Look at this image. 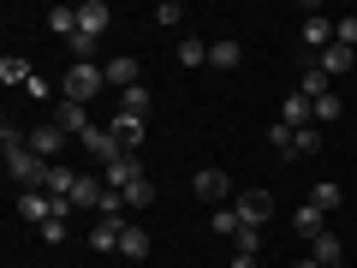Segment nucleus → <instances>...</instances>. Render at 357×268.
Masks as SVG:
<instances>
[{
    "mask_svg": "<svg viewBox=\"0 0 357 268\" xmlns=\"http://www.w3.org/2000/svg\"><path fill=\"white\" fill-rule=\"evenodd\" d=\"M0 143H6V179H13L18 191H42V179H48L54 161H42L36 149H30V131H18L13 119L0 126Z\"/></svg>",
    "mask_w": 357,
    "mask_h": 268,
    "instance_id": "obj_1",
    "label": "nucleus"
},
{
    "mask_svg": "<svg viewBox=\"0 0 357 268\" xmlns=\"http://www.w3.org/2000/svg\"><path fill=\"white\" fill-rule=\"evenodd\" d=\"M102 89H107L102 60H96V66H66V77H60V102H84V107H89V96H102Z\"/></svg>",
    "mask_w": 357,
    "mask_h": 268,
    "instance_id": "obj_2",
    "label": "nucleus"
},
{
    "mask_svg": "<svg viewBox=\"0 0 357 268\" xmlns=\"http://www.w3.org/2000/svg\"><path fill=\"white\" fill-rule=\"evenodd\" d=\"M77 179H84V173H72L66 161H54V167H48V179H42V191H48L60 209H72V191H77Z\"/></svg>",
    "mask_w": 357,
    "mask_h": 268,
    "instance_id": "obj_3",
    "label": "nucleus"
},
{
    "mask_svg": "<svg viewBox=\"0 0 357 268\" xmlns=\"http://www.w3.org/2000/svg\"><path fill=\"white\" fill-rule=\"evenodd\" d=\"M18 215H24L30 227H42V221H54V215H66V209L54 203L48 191H18Z\"/></svg>",
    "mask_w": 357,
    "mask_h": 268,
    "instance_id": "obj_4",
    "label": "nucleus"
},
{
    "mask_svg": "<svg viewBox=\"0 0 357 268\" xmlns=\"http://www.w3.org/2000/svg\"><path fill=\"white\" fill-rule=\"evenodd\" d=\"M107 24H114V6H107V0H84V6H77V30H84V36L102 42Z\"/></svg>",
    "mask_w": 357,
    "mask_h": 268,
    "instance_id": "obj_5",
    "label": "nucleus"
},
{
    "mask_svg": "<svg viewBox=\"0 0 357 268\" xmlns=\"http://www.w3.org/2000/svg\"><path fill=\"white\" fill-rule=\"evenodd\" d=\"M102 167H107V191H131V185L143 179V161H137V155H114V161H102Z\"/></svg>",
    "mask_w": 357,
    "mask_h": 268,
    "instance_id": "obj_6",
    "label": "nucleus"
},
{
    "mask_svg": "<svg viewBox=\"0 0 357 268\" xmlns=\"http://www.w3.org/2000/svg\"><path fill=\"white\" fill-rule=\"evenodd\" d=\"M30 149H36L42 161H54V155L66 149V131H60V119H42V126H30Z\"/></svg>",
    "mask_w": 357,
    "mask_h": 268,
    "instance_id": "obj_7",
    "label": "nucleus"
},
{
    "mask_svg": "<svg viewBox=\"0 0 357 268\" xmlns=\"http://www.w3.org/2000/svg\"><path fill=\"white\" fill-rule=\"evenodd\" d=\"M232 209H238L244 227H262V221L274 215V197H268V191H244V197H232Z\"/></svg>",
    "mask_w": 357,
    "mask_h": 268,
    "instance_id": "obj_8",
    "label": "nucleus"
},
{
    "mask_svg": "<svg viewBox=\"0 0 357 268\" xmlns=\"http://www.w3.org/2000/svg\"><path fill=\"white\" fill-rule=\"evenodd\" d=\"M102 72H107V84H114V89H137L143 84V60H131V54H114Z\"/></svg>",
    "mask_w": 357,
    "mask_h": 268,
    "instance_id": "obj_9",
    "label": "nucleus"
},
{
    "mask_svg": "<svg viewBox=\"0 0 357 268\" xmlns=\"http://www.w3.org/2000/svg\"><path fill=\"white\" fill-rule=\"evenodd\" d=\"M280 126H292V131H304V126H316V102H310V96H286L280 102Z\"/></svg>",
    "mask_w": 357,
    "mask_h": 268,
    "instance_id": "obj_10",
    "label": "nucleus"
},
{
    "mask_svg": "<svg viewBox=\"0 0 357 268\" xmlns=\"http://www.w3.org/2000/svg\"><path fill=\"white\" fill-rule=\"evenodd\" d=\"M191 191L203 197V203H227V191H232V185H227V173H220V167H203V173L191 179Z\"/></svg>",
    "mask_w": 357,
    "mask_h": 268,
    "instance_id": "obj_11",
    "label": "nucleus"
},
{
    "mask_svg": "<svg viewBox=\"0 0 357 268\" xmlns=\"http://www.w3.org/2000/svg\"><path fill=\"white\" fill-rule=\"evenodd\" d=\"M316 66H321V72H328V77H345V72H351V66H357V54L345 48V42H328V48L316 54Z\"/></svg>",
    "mask_w": 357,
    "mask_h": 268,
    "instance_id": "obj_12",
    "label": "nucleus"
},
{
    "mask_svg": "<svg viewBox=\"0 0 357 268\" xmlns=\"http://www.w3.org/2000/svg\"><path fill=\"white\" fill-rule=\"evenodd\" d=\"M292 232H298V239H304V244H316L321 232H328V215H321L316 203H304V209H298V215H292Z\"/></svg>",
    "mask_w": 357,
    "mask_h": 268,
    "instance_id": "obj_13",
    "label": "nucleus"
},
{
    "mask_svg": "<svg viewBox=\"0 0 357 268\" xmlns=\"http://www.w3.org/2000/svg\"><path fill=\"white\" fill-rule=\"evenodd\" d=\"M107 131H114V143H119V149H131V155H137V143H143V119L114 114V119H107Z\"/></svg>",
    "mask_w": 357,
    "mask_h": 268,
    "instance_id": "obj_14",
    "label": "nucleus"
},
{
    "mask_svg": "<svg viewBox=\"0 0 357 268\" xmlns=\"http://www.w3.org/2000/svg\"><path fill=\"white\" fill-rule=\"evenodd\" d=\"M310 256H316L321 268H345V239H340V232H321V239L310 244Z\"/></svg>",
    "mask_w": 357,
    "mask_h": 268,
    "instance_id": "obj_15",
    "label": "nucleus"
},
{
    "mask_svg": "<svg viewBox=\"0 0 357 268\" xmlns=\"http://www.w3.org/2000/svg\"><path fill=\"white\" fill-rule=\"evenodd\" d=\"M298 96H310V102H321V96H333V77L321 72V66H304V72H298Z\"/></svg>",
    "mask_w": 357,
    "mask_h": 268,
    "instance_id": "obj_16",
    "label": "nucleus"
},
{
    "mask_svg": "<svg viewBox=\"0 0 357 268\" xmlns=\"http://www.w3.org/2000/svg\"><path fill=\"white\" fill-rule=\"evenodd\" d=\"M244 60V48L232 36H220V42H208V72H232V66Z\"/></svg>",
    "mask_w": 357,
    "mask_h": 268,
    "instance_id": "obj_17",
    "label": "nucleus"
},
{
    "mask_svg": "<svg viewBox=\"0 0 357 268\" xmlns=\"http://www.w3.org/2000/svg\"><path fill=\"white\" fill-rule=\"evenodd\" d=\"M126 227H131V221H96V232H89V244L114 256V251H119V239H126Z\"/></svg>",
    "mask_w": 357,
    "mask_h": 268,
    "instance_id": "obj_18",
    "label": "nucleus"
},
{
    "mask_svg": "<svg viewBox=\"0 0 357 268\" xmlns=\"http://www.w3.org/2000/svg\"><path fill=\"white\" fill-rule=\"evenodd\" d=\"M60 131L66 137H84L89 131V107L84 102H60Z\"/></svg>",
    "mask_w": 357,
    "mask_h": 268,
    "instance_id": "obj_19",
    "label": "nucleus"
},
{
    "mask_svg": "<svg viewBox=\"0 0 357 268\" xmlns=\"http://www.w3.org/2000/svg\"><path fill=\"white\" fill-rule=\"evenodd\" d=\"M102 197H107V185H102V179H77V191H72V209H102Z\"/></svg>",
    "mask_w": 357,
    "mask_h": 268,
    "instance_id": "obj_20",
    "label": "nucleus"
},
{
    "mask_svg": "<svg viewBox=\"0 0 357 268\" xmlns=\"http://www.w3.org/2000/svg\"><path fill=\"white\" fill-rule=\"evenodd\" d=\"M48 36H60V42L77 36V6H54L48 13Z\"/></svg>",
    "mask_w": 357,
    "mask_h": 268,
    "instance_id": "obj_21",
    "label": "nucleus"
},
{
    "mask_svg": "<svg viewBox=\"0 0 357 268\" xmlns=\"http://www.w3.org/2000/svg\"><path fill=\"white\" fill-rule=\"evenodd\" d=\"M304 42H310V48H328V42H333V24L316 13V6H310V18H304Z\"/></svg>",
    "mask_w": 357,
    "mask_h": 268,
    "instance_id": "obj_22",
    "label": "nucleus"
},
{
    "mask_svg": "<svg viewBox=\"0 0 357 268\" xmlns=\"http://www.w3.org/2000/svg\"><path fill=\"white\" fill-rule=\"evenodd\" d=\"M119 114H131V119H143V114H149V84L119 89Z\"/></svg>",
    "mask_w": 357,
    "mask_h": 268,
    "instance_id": "obj_23",
    "label": "nucleus"
},
{
    "mask_svg": "<svg viewBox=\"0 0 357 268\" xmlns=\"http://www.w3.org/2000/svg\"><path fill=\"white\" fill-rule=\"evenodd\" d=\"M292 143H298V131H292V126H280V119L268 126V149L280 155V161H292Z\"/></svg>",
    "mask_w": 357,
    "mask_h": 268,
    "instance_id": "obj_24",
    "label": "nucleus"
},
{
    "mask_svg": "<svg viewBox=\"0 0 357 268\" xmlns=\"http://www.w3.org/2000/svg\"><path fill=\"white\" fill-rule=\"evenodd\" d=\"M310 203H316V209H321V215H333V209H340V203H345V191H340V185H333V179H321L316 191H310Z\"/></svg>",
    "mask_w": 357,
    "mask_h": 268,
    "instance_id": "obj_25",
    "label": "nucleus"
},
{
    "mask_svg": "<svg viewBox=\"0 0 357 268\" xmlns=\"http://www.w3.org/2000/svg\"><path fill=\"white\" fill-rule=\"evenodd\" d=\"M208 227H215L220 239H238V232H244V221H238V209H215V215H208Z\"/></svg>",
    "mask_w": 357,
    "mask_h": 268,
    "instance_id": "obj_26",
    "label": "nucleus"
},
{
    "mask_svg": "<svg viewBox=\"0 0 357 268\" xmlns=\"http://www.w3.org/2000/svg\"><path fill=\"white\" fill-rule=\"evenodd\" d=\"M119 256H149V232H143V227H126V239H119Z\"/></svg>",
    "mask_w": 357,
    "mask_h": 268,
    "instance_id": "obj_27",
    "label": "nucleus"
},
{
    "mask_svg": "<svg viewBox=\"0 0 357 268\" xmlns=\"http://www.w3.org/2000/svg\"><path fill=\"white\" fill-rule=\"evenodd\" d=\"M298 155H321V126H304L298 131V143H292V161Z\"/></svg>",
    "mask_w": 357,
    "mask_h": 268,
    "instance_id": "obj_28",
    "label": "nucleus"
},
{
    "mask_svg": "<svg viewBox=\"0 0 357 268\" xmlns=\"http://www.w3.org/2000/svg\"><path fill=\"white\" fill-rule=\"evenodd\" d=\"M30 77H36V72H30L24 60H13V54L0 60V84H30Z\"/></svg>",
    "mask_w": 357,
    "mask_h": 268,
    "instance_id": "obj_29",
    "label": "nucleus"
},
{
    "mask_svg": "<svg viewBox=\"0 0 357 268\" xmlns=\"http://www.w3.org/2000/svg\"><path fill=\"white\" fill-rule=\"evenodd\" d=\"M178 66H208V48L197 36H185V42H178Z\"/></svg>",
    "mask_w": 357,
    "mask_h": 268,
    "instance_id": "obj_30",
    "label": "nucleus"
},
{
    "mask_svg": "<svg viewBox=\"0 0 357 268\" xmlns=\"http://www.w3.org/2000/svg\"><path fill=\"white\" fill-rule=\"evenodd\" d=\"M119 197H126V209H149V203H155V185H149V179H137V185L119 191Z\"/></svg>",
    "mask_w": 357,
    "mask_h": 268,
    "instance_id": "obj_31",
    "label": "nucleus"
},
{
    "mask_svg": "<svg viewBox=\"0 0 357 268\" xmlns=\"http://www.w3.org/2000/svg\"><path fill=\"white\" fill-rule=\"evenodd\" d=\"M232 251L238 256H262V227H244L238 239H232Z\"/></svg>",
    "mask_w": 357,
    "mask_h": 268,
    "instance_id": "obj_32",
    "label": "nucleus"
},
{
    "mask_svg": "<svg viewBox=\"0 0 357 268\" xmlns=\"http://www.w3.org/2000/svg\"><path fill=\"white\" fill-rule=\"evenodd\" d=\"M328 119H345V102H340V96H321V102H316V126H328Z\"/></svg>",
    "mask_w": 357,
    "mask_h": 268,
    "instance_id": "obj_33",
    "label": "nucleus"
},
{
    "mask_svg": "<svg viewBox=\"0 0 357 268\" xmlns=\"http://www.w3.org/2000/svg\"><path fill=\"white\" fill-rule=\"evenodd\" d=\"M155 24H167V30L185 24V6H178V0H161V6H155Z\"/></svg>",
    "mask_w": 357,
    "mask_h": 268,
    "instance_id": "obj_34",
    "label": "nucleus"
},
{
    "mask_svg": "<svg viewBox=\"0 0 357 268\" xmlns=\"http://www.w3.org/2000/svg\"><path fill=\"white\" fill-rule=\"evenodd\" d=\"M42 239H48V244H66V215H54V221H42Z\"/></svg>",
    "mask_w": 357,
    "mask_h": 268,
    "instance_id": "obj_35",
    "label": "nucleus"
},
{
    "mask_svg": "<svg viewBox=\"0 0 357 268\" xmlns=\"http://www.w3.org/2000/svg\"><path fill=\"white\" fill-rule=\"evenodd\" d=\"M227 268H256V256H238V251H232V262Z\"/></svg>",
    "mask_w": 357,
    "mask_h": 268,
    "instance_id": "obj_36",
    "label": "nucleus"
},
{
    "mask_svg": "<svg viewBox=\"0 0 357 268\" xmlns=\"http://www.w3.org/2000/svg\"><path fill=\"white\" fill-rule=\"evenodd\" d=\"M292 268H321V262H316V256H298V262H292Z\"/></svg>",
    "mask_w": 357,
    "mask_h": 268,
    "instance_id": "obj_37",
    "label": "nucleus"
},
{
    "mask_svg": "<svg viewBox=\"0 0 357 268\" xmlns=\"http://www.w3.org/2000/svg\"><path fill=\"white\" fill-rule=\"evenodd\" d=\"M351 54H357V48H351Z\"/></svg>",
    "mask_w": 357,
    "mask_h": 268,
    "instance_id": "obj_38",
    "label": "nucleus"
}]
</instances>
